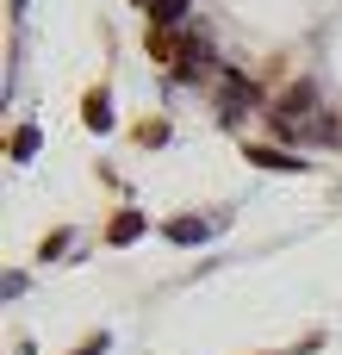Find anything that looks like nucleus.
<instances>
[{
	"label": "nucleus",
	"instance_id": "nucleus-1",
	"mask_svg": "<svg viewBox=\"0 0 342 355\" xmlns=\"http://www.w3.org/2000/svg\"><path fill=\"white\" fill-rule=\"evenodd\" d=\"M168 237H181V243H199V237H206V225H199V218H181V225H168Z\"/></svg>",
	"mask_w": 342,
	"mask_h": 355
},
{
	"label": "nucleus",
	"instance_id": "nucleus-2",
	"mask_svg": "<svg viewBox=\"0 0 342 355\" xmlns=\"http://www.w3.org/2000/svg\"><path fill=\"white\" fill-rule=\"evenodd\" d=\"M181 6H187V0H156V19H162V25H174V19H181Z\"/></svg>",
	"mask_w": 342,
	"mask_h": 355
}]
</instances>
